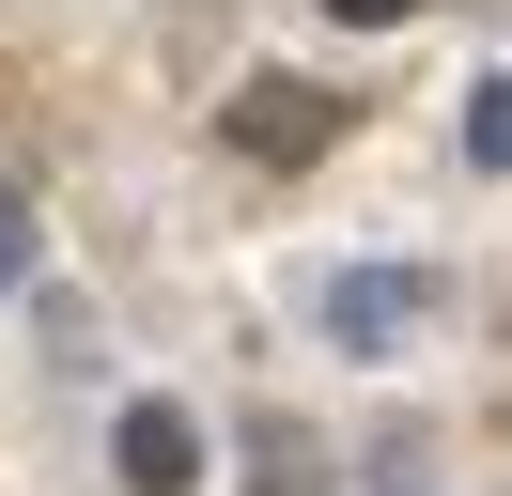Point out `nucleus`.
<instances>
[{
    "label": "nucleus",
    "mask_w": 512,
    "mask_h": 496,
    "mask_svg": "<svg viewBox=\"0 0 512 496\" xmlns=\"http://www.w3.org/2000/svg\"><path fill=\"white\" fill-rule=\"evenodd\" d=\"M326 16H357V31H388V16H419V0H326Z\"/></svg>",
    "instance_id": "obj_6"
},
{
    "label": "nucleus",
    "mask_w": 512,
    "mask_h": 496,
    "mask_svg": "<svg viewBox=\"0 0 512 496\" xmlns=\"http://www.w3.org/2000/svg\"><path fill=\"white\" fill-rule=\"evenodd\" d=\"M419 310H435V279H419V264H357V279H326V341H342V357H388Z\"/></svg>",
    "instance_id": "obj_1"
},
{
    "label": "nucleus",
    "mask_w": 512,
    "mask_h": 496,
    "mask_svg": "<svg viewBox=\"0 0 512 496\" xmlns=\"http://www.w3.org/2000/svg\"><path fill=\"white\" fill-rule=\"evenodd\" d=\"M249 496H326V450H311V419H249Z\"/></svg>",
    "instance_id": "obj_4"
},
{
    "label": "nucleus",
    "mask_w": 512,
    "mask_h": 496,
    "mask_svg": "<svg viewBox=\"0 0 512 496\" xmlns=\"http://www.w3.org/2000/svg\"><path fill=\"white\" fill-rule=\"evenodd\" d=\"M233 140H249L264 171H295V155H326V93L311 78H249L233 93Z\"/></svg>",
    "instance_id": "obj_2"
},
{
    "label": "nucleus",
    "mask_w": 512,
    "mask_h": 496,
    "mask_svg": "<svg viewBox=\"0 0 512 496\" xmlns=\"http://www.w3.org/2000/svg\"><path fill=\"white\" fill-rule=\"evenodd\" d=\"M125 481H140V496H187V481H202L187 403H125Z\"/></svg>",
    "instance_id": "obj_3"
},
{
    "label": "nucleus",
    "mask_w": 512,
    "mask_h": 496,
    "mask_svg": "<svg viewBox=\"0 0 512 496\" xmlns=\"http://www.w3.org/2000/svg\"><path fill=\"white\" fill-rule=\"evenodd\" d=\"M16 279H32V202L0 186V295H16Z\"/></svg>",
    "instance_id": "obj_5"
}]
</instances>
